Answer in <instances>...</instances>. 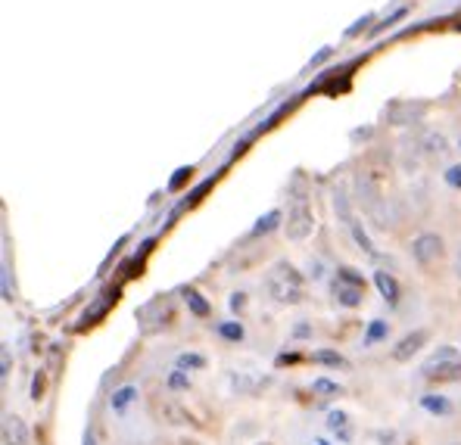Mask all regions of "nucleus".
<instances>
[{"mask_svg": "<svg viewBox=\"0 0 461 445\" xmlns=\"http://www.w3.org/2000/svg\"><path fill=\"white\" fill-rule=\"evenodd\" d=\"M421 377L424 380H434V383H455L461 380V361H434V358H427L421 368Z\"/></svg>", "mask_w": 461, "mask_h": 445, "instance_id": "f257e3e1", "label": "nucleus"}, {"mask_svg": "<svg viewBox=\"0 0 461 445\" xmlns=\"http://www.w3.org/2000/svg\"><path fill=\"white\" fill-rule=\"evenodd\" d=\"M268 290H271V296H275L278 303H297V299H299V277L287 268V274L280 271L278 277H271Z\"/></svg>", "mask_w": 461, "mask_h": 445, "instance_id": "f03ea898", "label": "nucleus"}, {"mask_svg": "<svg viewBox=\"0 0 461 445\" xmlns=\"http://www.w3.org/2000/svg\"><path fill=\"white\" fill-rule=\"evenodd\" d=\"M324 427H327V433L334 436L337 442H343V445L352 442V420L343 408H330L327 418H324Z\"/></svg>", "mask_w": 461, "mask_h": 445, "instance_id": "7ed1b4c3", "label": "nucleus"}, {"mask_svg": "<svg viewBox=\"0 0 461 445\" xmlns=\"http://www.w3.org/2000/svg\"><path fill=\"white\" fill-rule=\"evenodd\" d=\"M424 343H427V333H424V330H415V333L402 336V340L393 346V361H408Z\"/></svg>", "mask_w": 461, "mask_h": 445, "instance_id": "20e7f679", "label": "nucleus"}, {"mask_svg": "<svg viewBox=\"0 0 461 445\" xmlns=\"http://www.w3.org/2000/svg\"><path fill=\"white\" fill-rule=\"evenodd\" d=\"M421 408L427 414H434V418H449L452 414V401H449V396H439V392H424L421 399Z\"/></svg>", "mask_w": 461, "mask_h": 445, "instance_id": "39448f33", "label": "nucleus"}, {"mask_svg": "<svg viewBox=\"0 0 461 445\" xmlns=\"http://www.w3.org/2000/svg\"><path fill=\"white\" fill-rule=\"evenodd\" d=\"M4 442L6 445H28V430L19 418H6L4 420Z\"/></svg>", "mask_w": 461, "mask_h": 445, "instance_id": "423d86ee", "label": "nucleus"}, {"mask_svg": "<svg viewBox=\"0 0 461 445\" xmlns=\"http://www.w3.org/2000/svg\"><path fill=\"white\" fill-rule=\"evenodd\" d=\"M138 399V386L134 383H125V386H119V390L112 392V399H110V408L115 414H125V408L131 405V401Z\"/></svg>", "mask_w": 461, "mask_h": 445, "instance_id": "0eeeda50", "label": "nucleus"}, {"mask_svg": "<svg viewBox=\"0 0 461 445\" xmlns=\"http://www.w3.org/2000/svg\"><path fill=\"white\" fill-rule=\"evenodd\" d=\"M415 255L421 258V262H430L434 255H439V237H421V240L415 243Z\"/></svg>", "mask_w": 461, "mask_h": 445, "instance_id": "6e6552de", "label": "nucleus"}, {"mask_svg": "<svg viewBox=\"0 0 461 445\" xmlns=\"http://www.w3.org/2000/svg\"><path fill=\"white\" fill-rule=\"evenodd\" d=\"M315 361H318V364H324V368H349V364H346V358L340 355V352H330V349H321V352H315Z\"/></svg>", "mask_w": 461, "mask_h": 445, "instance_id": "1a4fd4ad", "label": "nucleus"}, {"mask_svg": "<svg viewBox=\"0 0 461 445\" xmlns=\"http://www.w3.org/2000/svg\"><path fill=\"white\" fill-rule=\"evenodd\" d=\"M312 392L315 396H340L343 386L330 377H318V380H312Z\"/></svg>", "mask_w": 461, "mask_h": 445, "instance_id": "9d476101", "label": "nucleus"}, {"mask_svg": "<svg viewBox=\"0 0 461 445\" xmlns=\"http://www.w3.org/2000/svg\"><path fill=\"white\" fill-rule=\"evenodd\" d=\"M175 364H178L181 371H203V368H206V358L197 355V352H181Z\"/></svg>", "mask_w": 461, "mask_h": 445, "instance_id": "9b49d317", "label": "nucleus"}, {"mask_svg": "<svg viewBox=\"0 0 461 445\" xmlns=\"http://www.w3.org/2000/svg\"><path fill=\"white\" fill-rule=\"evenodd\" d=\"M377 290L384 293V299L390 305H396V296H399V290H396V281L390 274H377Z\"/></svg>", "mask_w": 461, "mask_h": 445, "instance_id": "f8f14e48", "label": "nucleus"}, {"mask_svg": "<svg viewBox=\"0 0 461 445\" xmlns=\"http://www.w3.org/2000/svg\"><path fill=\"white\" fill-rule=\"evenodd\" d=\"M165 383H169V390H171V392H187V390H190V377H187L181 368H175V371H171Z\"/></svg>", "mask_w": 461, "mask_h": 445, "instance_id": "ddd939ff", "label": "nucleus"}, {"mask_svg": "<svg viewBox=\"0 0 461 445\" xmlns=\"http://www.w3.org/2000/svg\"><path fill=\"white\" fill-rule=\"evenodd\" d=\"M387 330H390V327H387L384 321H371L368 336H365V346H374V343H380V340H384V336H387Z\"/></svg>", "mask_w": 461, "mask_h": 445, "instance_id": "4468645a", "label": "nucleus"}, {"mask_svg": "<svg viewBox=\"0 0 461 445\" xmlns=\"http://www.w3.org/2000/svg\"><path fill=\"white\" fill-rule=\"evenodd\" d=\"M219 333L225 336V340H230V343H240V340H243V327L234 324V321H228V324H219Z\"/></svg>", "mask_w": 461, "mask_h": 445, "instance_id": "2eb2a0df", "label": "nucleus"}, {"mask_svg": "<svg viewBox=\"0 0 461 445\" xmlns=\"http://www.w3.org/2000/svg\"><path fill=\"white\" fill-rule=\"evenodd\" d=\"M44 390H47V377L38 371V374H34V380H32V399L41 401V399H44Z\"/></svg>", "mask_w": 461, "mask_h": 445, "instance_id": "dca6fc26", "label": "nucleus"}, {"mask_svg": "<svg viewBox=\"0 0 461 445\" xmlns=\"http://www.w3.org/2000/svg\"><path fill=\"white\" fill-rule=\"evenodd\" d=\"M187 303H190V308H193V314H200V318H203V314H209V305L203 303V299L197 296V293H187Z\"/></svg>", "mask_w": 461, "mask_h": 445, "instance_id": "f3484780", "label": "nucleus"}, {"mask_svg": "<svg viewBox=\"0 0 461 445\" xmlns=\"http://www.w3.org/2000/svg\"><path fill=\"white\" fill-rule=\"evenodd\" d=\"M340 303L343 305H358V293L356 290H343L340 293Z\"/></svg>", "mask_w": 461, "mask_h": 445, "instance_id": "a211bd4d", "label": "nucleus"}, {"mask_svg": "<svg viewBox=\"0 0 461 445\" xmlns=\"http://www.w3.org/2000/svg\"><path fill=\"white\" fill-rule=\"evenodd\" d=\"M0 377H4V380L10 377V352H6V349H4V374H0Z\"/></svg>", "mask_w": 461, "mask_h": 445, "instance_id": "6ab92c4d", "label": "nucleus"}, {"mask_svg": "<svg viewBox=\"0 0 461 445\" xmlns=\"http://www.w3.org/2000/svg\"><path fill=\"white\" fill-rule=\"evenodd\" d=\"M293 333H297V336H299V340H302V336H309V333H312V330H309L306 324H299L297 330H293Z\"/></svg>", "mask_w": 461, "mask_h": 445, "instance_id": "aec40b11", "label": "nucleus"}, {"mask_svg": "<svg viewBox=\"0 0 461 445\" xmlns=\"http://www.w3.org/2000/svg\"><path fill=\"white\" fill-rule=\"evenodd\" d=\"M84 445H97V436H93V430H88V433H84Z\"/></svg>", "mask_w": 461, "mask_h": 445, "instance_id": "412c9836", "label": "nucleus"}, {"mask_svg": "<svg viewBox=\"0 0 461 445\" xmlns=\"http://www.w3.org/2000/svg\"><path fill=\"white\" fill-rule=\"evenodd\" d=\"M230 308H234V312H237V308H243V296H234V299H230Z\"/></svg>", "mask_w": 461, "mask_h": 445, "instance_id": "4be33fe9", "label": "nucleus"}, {"mask_svg": "<svg viewBox=\"0 0 461 445\" xmlns=\"http://www.w3.org/2000/svg\"><path fill=\"white\" fill-rule=\"evenodd\" d=\"M315 445H330L327 439H315Z\"/></svg>", "mask_w": 461, "mask_h": 445, "instance_id": "5701e85b", "label": "nucleus"}, {"mask_svg": "<svg viewBox=\"0 0 461 445\" xmlns=\"http://www.w3.org/2000/svg\"><path fill=\"white\" fill-rule=\"evenodd\" d=\"M458 271H461V255H458Z\"/></svg>", "mask_w": 461, "mask_h": 445, "instance_id": "b1692460", "label": "nucleus"}]
</instances>
